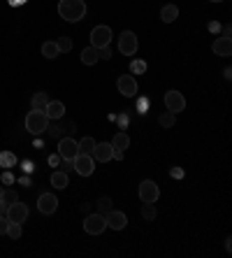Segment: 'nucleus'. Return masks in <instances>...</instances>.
Here are the masks:
<instances>
[{"mask_svg": "<svg viewBox=\"0 0 232 258\" xmlns=\"http://www.w3.org/2000/svg\"><path fill=\"white\" fill-rule=\"evenodd\" d=\"M58 14L65 21L77 23L86 16V2L84 0H61L58 2Z\"/></svg>", "mask_w": 232, "mask_h": 258, "instance_id": "nucleus-1", "label": "nucleus"}, {"mask_svg": "<svg viewBox=\"0 0 232 258\" xmlns=\"http://www.w3.org/2000/svg\"><path fill=\"white\" fill-rule=\"evenodd\" d=\"M49 128V116L44 114V109H30L26 116V130L30 135H42Z\"/></svg>", "mask_w": 232, "mask_h": 258, "instance_id": "nucleus-2", "label": "nucleus"}, {"mask_svg": "<svg viewBox=\"0 0 232 258\" xmlns=\"http://www.w3.org/2000/svg\"><path fill=\"white\" fill-rule=\"evenodd\" d=\"M72 168L77 170V174L81 177H91L93 172H95V158L91 154H77L75 161H72Z\"/></svg>", "mask_w": 232, "mask_h": 258, "instance_id": "nucleus-3", "label": "nucleus"}, {"mask_svg": "<svg viewBox=\"0 0 232 258\" xmlns=\"http://www.w3.org/2000/svg\"><path fill=\"white\" fill-rule=\"evenodd\" d=\"M137 35H135L133 30H123L119 35V51L123 56H135L137 54Z\"/></svg>", "mask_w": 232, "mask_h": 258, "instance_id": "nucleus-4", "label": "nucleus"}, {"mask_svg": "<svg viewBox=\"0 0 232 258\" xmlns=\"http://www.w3.org/2000/svg\"><path fill=\"white\" fill-rule=\"evenodd\" d=\"M112 42V28L109 26H95L91 33V47L100 49V47H109Z\"/></svg>", "mask_w": 232, "mask_h": 258, "instance_id": "nucleus-5", "label": "nucleus"}, {"mask_svg": "<svg viewBox=\"0 0 232 258\" xmlns=\"http://www.w3.org/2000/svg\"><path fill=\"white\" fill-rule=\"evenodd\" d=\"M165 107H167V112H172V114H179V112H183L186 109V98H183V93H179V91H167L165 93Z\"/></svg>", "mask_w": 232, "mask_h": 258, "instance_id": "nucleus-6", "label": "nucleus"}, {"mask_svg": "<svg viewBox=\"0 0 232 258\" xmlns=\"http://www.w3.org/2000/svg\"><path fill=\"white\" fill-rule=\"evenodd\" d=\"M105 228H107L105 214H88L84 219V230L88 235H100V233H105Z\"/></svg>", "mask_w": 232, "mask_h": 258, "instance_id": "nucleus-7", "label": "nucleus"}, {"mask_svg": "<svg viewBox=\"0 0 232 258\" xmlns=\"http://www.w3.org/2000/svg\"><path fill=\"white\" fill-rule=\"evenodd\" d=\"M77 154H79L77 140H72V137H61V142H58V156L63 158V161H75Z\"/></svg>", "mask_w": 232, "mask_h": 258, "instance_id": "nucleus-8", "label": "nucleus"}, {"mask_svg": "<svg viewBox=\"0 0 232 258\" xmlns=\"http://www.w3.org/2000/svg\"><path fill=\"white\" fill-rule=\"evenodd\" d=\"M160 198V188L154 179H144L140 184V200L142 202H155Z\"/></svg>", "mask_w": 232, "mask_h": 258, "instance_id": "nucleus-9", "label": "nucleus"}, {"mask_svg": "<svg viewBox=\"0 0 232 258\" xmlns=\"http://www.w3.org/2000/svg\"><path fill=\"white\" fill-rule=\"evenodd\" d=\"M116 88L126 98H135L137 95V79H135V75H121L119 82H116Z\"/></svg>", "mask_w": 232, "mask_h": 258, "instance_id": "nucleus-10", "label": "nucleus"}, {"mask_svg": "<svg viewBox=\"0 0 232 258\" xmlns=\"http://www.w3.org/2000/svg\"><path fill=\"white\" fill-rule=\"evenodd\" d=\"M5 216H7L9 221H16V223H23L26 219H28V205H23V202H12V205H7V212H5Z\"/></svg>", "mask_w": 232, "mask_h": 258, "instance_id": "nucleus-11", "label": "nucleus"}, {"mask_svg": "<svg viewBox=\"0 0 232 258\" xmlns=\"http://www.w3.org/2000/svg\"><path fill=\"white\" fill-rule=\"evenodd\" d=\"M105 221H107V228L112 230H123L128 223V216L123 214V212H119V209H109L105 214Z\"/></svg>", "mask_w": 232, "mask_h": 258, "instance_id": "nucleus-12", "label": "nucleus"}, {"mask_svg": "<svg viewBox=\"0 0 232 258\" xmlns=\"http://www.w3.org/2000/svg\"><path fill=\"white\" fill-rule=\"evenodd\" d=\"M37 209L42 212V214H54L58 209V198L54 193H42L40 198H37Z\"/></svg>", "mask_w": 232, "mask_h": 258, "instance_id": "nucleus-13", "label": "nucleus"}, {"mask_svg": "<svg viewBox=\"0 0 232 258\" xmlns=\"http://www.w3.org/2000/svg\"><path fill=\"white\" fill-rule=\"evenodd\" d=\"M95 161H100V163H109L114 158V147L112 142H95V149H93L91 154Z\"/></svg>", "mask_w": 232, "mask_h": 258, "instance_id": "nucleus-14", "label": "nucleus"}, {"mask_svg": "<svg viewBox=\"0 0 232 258\" xmlns=\"http://www.w3.org/2000/svg\"><path fill=\"white\" fill-rule=\"evenodd\" d=\"M211 49H214V54L221 58H228L232 54V40L230 37H216L214 40V44H211Z\"/></svg>", "mask_w": 232, "mask_h": 258, "instance_id": "nucleus-15", "label": "nucleus"}, {"mask_svg": "<svg viewBox=\"0 0 232 258\" xmlns=\"http://www.w3.org/2000/svg\"><path fill=\"white\" fill-rule=\"evenodd\" d=\"M44 114L49 116V121L51 119L58 121V119H63V114H65V105L61 100H49V105L44 107Z\"/></svg>", "mask_w": 232, "mask_h": 258, "instance_id": "nucleus-16", "label": "nucleus"}, {"mask_svg": "<svg viewBox=\"0 0 232 258\" xmlns=\"http://www.w3.org/2000/svg\"><path fill=\"white\" fill-rule=\"evenodd\" d=\"M160 19H162V23H172V21H176V19H179V7H176V5H162V9H160Z\"/></svg>", "mask_w": 232, "mask_h": 258, "instance_id": "nucleus-17", "label": "nucleus"}, {"mask_svg": "<svg viewBox=\"0 0 232 258\" xmlns=\"http://www.w3.org/2000/svg\"><path fill=\"white\" fill-rule=\"evenodd\" d=\"M68 184H70V179H68V172H63V170L51 172V186H54V188H68Z\"/></svg>", "mask_w": 232, "mask_h": 258, "instance_id": "nucleus-18", "label": "nucleus"}, {"mask_svg": "<svg viewBox=\"0 0 232 258\" xmlns=\"http://www.w3.org/2000/svg\"><path fill=\"white\" fill-rule=\"evenodd\" d=\"M112 147H114V151H126L130 147V137L126 133H116L112 140Z\"/></svg>", "mask_w": 232, "mask_h": 258, "instance_id": "nucleus-19", "label": "nucleus"}, {"mask_svg": "<svg viewBox=\"0 0 232 258\" xmlns=\"http://www.w3.org/2000/svg\"><path fill=\"white\" fill-rule=\"evenodd\" d=\"M100 58H98V49L95 47H86L84 51H81V63L84 65H95Z\"/></svg>", "mask_w": 232, "mask_h": 258, "instance_id": "nucleus-20", "label": "nucleus"}, {"mask_svg": "<svg viewBox=\"0 0 232 258\" xmlns=\"http://www.w3.org/2000/svg\"><path fill=\"white\" fill-rule=\"evenodd\" d=\"M30 105H33V109H44L47 105H49V95L44 93V91H40V93L33 95V100H30Z\"/></svg>", "mask_w": 232, "mask_h": 258, "instance_id": "nucleus-21", "label": "nucleus"}, {"mask_svg": "<svg viewBox=\"0 0 232 258\" xmlns=\"http://www.w3.org/2000/svg\"><path fill=\"white\" fill-rule=\"evenodd\" d=\"M16 165V156L12 151H0V168H14Z\"/></svg>", "mask_w": 232, "mask_h": 258, "instance_id": "nucleus-22", "label": "nucleus"}, {"mask_svg": "<svg viewBox=\"0 0 232 258\" xmlns=\"http://www.w3.org/2000/svg\"><path fill=\"white\" fill-rule=\"evenodd\" d=\"M42 56H44V58H56V56H61V51H58V44H56V42H44V44H42Z\"/></svg>", "mask_w": 232, "mask_h": 258, "instance_id": "nucleus-23", "label": "nucleus"}, {"mask_svg": "<svg viewBox=\"0 0 232 258\" xmlns=\"http://www.w3.org/2000/svg\"><path fill=\"white\" fill-rule=\"evenodd\" d=\"M77 144H79V154H93V149H95V140L93 137H84Z\"/></svg>", "mask_w": 232, "mask_h": 258, "instance_id": "nucleus-24", "label": "nucleus"}, {"mask_svg": "<svg viewBox=\"0 0 232 258\" xmlns=\"http://www.w3.org/2000/svg\"><path fill=\"white\" fill-rule=\"evenodd\" d=\"M158 123H160L162 128H172V126L176 123V114H172V112H165V114H160Z\"/></svg>", "mask_w": 232, "mask_h": 258, "instance_id": "nucleus-25", "label": "nucleus"}, {"mask_svg": "<svg viewBox=\"0 0 232 258\" xmlns=\"http://www.w3.org/2000/svg\"><path fill=\"white\" fill-rule=\"evenodd\" d=\"M155 214H158V212H155L154 202H144V207H142V216H144L147 221H154Z\"/></svg>", "mask_w": 232, "mask_h": 258, "instance_id": "nucleus-26", "label": "nucleus"}, {"mask_svg": "<svg viewBox=\"0 0 232 258\" xmlns=\"http://www.w3.org/2000/svg\"><path fill=\"white\" fill-rule=\"evenodd\" d=\"M5 235H9L12 240H19L21 237V223H16V221H9V226H7V233Z\"/></svg>", "mask_w": 232, "mask_h": 258, "instance_id": "nucleus-27", "label": "nucleus"}, {"mask_svg": "<svg viewBox=\"0 0 232 258\" xmlns=\"http://www.w3.org/2000/svg\"><path fill=\"white\" fill-rule=\"evenodd\" d=\"M56 44H58V51L61 54H65V51H70L72 49V40L68 35H63V37H58L56 40Z\"/></svg>", "mask_w": 232, "mask_h": 258, "instance_id": "nucleus-28", "label": "nucleus"}, {"mask_svg": "<svg viewBox=\"0 0 232 258\" xmlns=\"http://www.w3.org/2000/svg\"><path fill=\"white\" fill-rule=\"evenodd\" d=\"M0 200L5 202V205H12V202L19 200V195H16L14 188H7V191H2V198H0Z\"/></svg>", "mask_w": 232, "mask_h": 258, "instance_id": "nucleus-29", "label": "nucleus"}, {"mask_svg": "<svg viewBox=\"0 0 232 258\" xmlns=\"http://www.w3.org/2000/svg\"><path fill=\"white\" fill-rule=\"evenodd\" d=\"M147 72V63L144 61H133L130 63V75H144Z\"/></svg>", "mask_w": 232, "mask_h": 258, "instance_id": "nucleus-30", "label": "nucleus"}, {"mask_svg": "<svg viewBox=\"0 0 232 258\" xmlns=\"http://www.w3.org/2000/svg\"><path fill=\"white\" fill-rule=\"evenodd\" d=\"M98 209H100V214H107V212L112 209V198H100V200H98Z\"/></svg>", "mask_w": 232, "mask_h": 258, "instance_id": "nucleus-31", "label": "nucleus"}, {"mask_svg": "<svg viewBox=\"0 0 232 258\" xmlns=\"http://www.w3.org/2000/svg\"><path fill=\"white\" fill-rule=\"evenodd\" d=\"M149 105H151V102H149V98H137V112H140V114H147Z\"/></svg>", "mask_w": 232, "mask_h": 258, "instance_id": "nucleus-32", "label": "nucleus"}, {"mask_svg": "<svg viewBox=\"0 0 232 258\" xmlns=\"http://www.w3.org/2000/svg\"><path fill=\"white\" fill-rule=\"evenodd\" d=\"M98 58L109 61V58H112V49H109V47H100V49H98Z\"/></svg>", "mask_w": 232, "mask_h": 258, "instance_id": "nucleus-33", "label": "nucleus"}, {"mask_svg": "<svg viewBox=\"0 0 232 258\" xmlns=\"http://www.w3.org/2000/svg\"><path fill=\"white\" fill-rule=\"evenodd\" d=\"M7 226H9V219H7V216H0V235H5V233H7Z\"/></svg>", "mask_w": 232, "mask_h": 258, "instance_id": "nucleus-34", "label": "nucleus"}, {"mask_svg": "<svg viewBox=\"0 0 232 258\" xmlns=\"http://www.w3.org/2000/svg\"><path fill=\"white\" fill-rule=\"evenodd\" d=\"M169 174H172L174 179H183V170H181V168H172V170H169Z\"/></svg>", "mask_w": 232, "mask_h": 258, "instance_id": "nucleus-35", "label": "nucleus"}, {"mask_svg": "<svg viewBox=\"0 0 232 258\" xmlns=\"http://www.w3.org/2000/svg\"><path fill=\"white\" fill-rule=\"evenodd\" d=\"M2 184H14V174H12V172H5V174H2Z\"/></svg>", "mask_w": 232, "mask_h": 258, "instance_id": "nucleus-36", "label": "nucleus"}, {"mask_svg": "<svg viewBox=\"0 0 232 258\" xmlns=\"http://www.w3.org/2000/svg\"><path fill=\"white\" fill-rule=\"evenodd\" d=\"M47 161H49V165H51V168H54V165H58V163H61V156H58V154H56V156H49V158H47Z\"/></svg>", "mask_w": 232, "mask_h": 258, "instance_id": "nucleus-37", "label": "nucleus"}, {"mask_svg": "<svg viewBox=\"0 0 232 258\" xmlns=\"http://www.w3.org/2000/svg\"><path fill=\"white\" fill-rule=\"evenodd\" d=\"M209 30H211V33H218V30H221V23H218V21H211V23H209Z\"/></svg>", "mask_w": 232, "mask_h": 258, "instance_id": "nucleus-38", "label": "nucleus"}, {"mask_svg": "<svg viewBox=\"0 0 232 258\" xmlns=\"http://www.w3.org/2000/svg\"><path fill=\"white\" fill-rule=\"evenodd\" d=\"M5 212H7V205H5V202L0 200V216H5Z\"/></svg>", "mask_w": 232, "mask_h": 258, "instance_id": "nucleus-39", "label": "nucleus"}, {"mask_svg": "<svg viewBox=\"0 0 232 258\" xmlns=\"http://www.w3.org/2000/svg\"><path fill=\"white\" fill-rule=\"evenodd\" d=\"M232 35V28H230V26H225V28H223V37H230Z\"/></svg>", "mask_w": 232, "mask_h": 258, "instance_id": "nucleus-40", "label": "nucleus"}, {"mask_svg": "<svg viewBox=\"0 0 232 258\" xmlns=\"http://www.w3.org/2000/svg\"><path fill=\"white\" fill-rule=\"evenodd\" d=\"M119 126H128V116H119Z\"/></svg>", "mask_w": 232, "mask_h": 258, "instance_id": "nucleus-41", "label": "nucleus"}, {"mask_svg": "<svg viewBox=\"0 0 232 258\" xmlns=\"http://www.w3.org/2000/svg\"><path fill=\"white\" fill-rule=\"evenodd\" d=\"M114 158L116 161H123V151H114Z\"/></svg>", "mask_w": 232, "mask_h": 258, "instance_id": "nucleus-42", "label": "nucleus"}, {"mask_svg": "<svg viewBox=\"0 0 232 258\" xmlns=\"http://www.w3.org/2000/svg\"><path fill=\"white\" fill-rule=\"evenodd\" d=\"M223 75H225V79H230V77H232V70H230V68H225Z\"/></svg>", "mask_w": 232, "mask_h": 258, "instance_id": "nucleus-43", "label": "nucleus"}, {"mask_svg": "<svg viewBox=\"0 0 232 258\" xmlns=\"http://www.w3.org/2000/svg\"><path fill=\"white\" fill-rule=\"evenodd\" d=\"M23 0H9V5H21Z\"/></svg>", "mask_w": 232, "mask_h": 258, "instance_id": "nucleus-44", "label": "nucleus"}, {"mask_svg": "<svg viewBox=\"0 0 232 258\" xmlns=\"http://www.w3.org/2000/svg\"><path fill=\"white\" fill-rule=\"evenodd\" d=\"M2 191H5V188H2V186H0V198H2Z\"/></svg>", "mask_w": 232, "mask_h": 258, "instance_id": "nucleus-45", "label": "nucleus"}, {"mask_svg": "<svg viewBox=\"0 0 232 258\" xmlns=\"http://www.w3.org/2000/svg\"><path fill=\"white\" fill-rule=\"evenodd\" d=\"M211 2H223V0H211Z\"/></svg>", "mask_w": 232, "mask_h": 258, "instance_id": "nucleus-46", "label": "nucleus"}]
</instances>
